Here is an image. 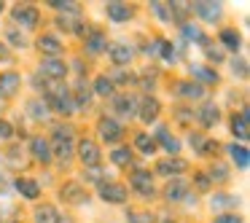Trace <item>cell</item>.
Returning a JSON list of instances; mask_svg holds the SVG:
<instances>
[{"instance_id": "42", "label": "cell", "mask_w": 250, "mask_h": 223, "mask_svg": "<svg viewBox=\"0 0 250 223\" xmlns=\"http://www.w3.org/2000/svg\"><path fill=\"white\" fill-rule=\"evenodd\" d=\"M215 223H242V218L234 215V212H223V215L215 218Z\"/></svg>"}, {"instance_id": "49", "label": "cell", "mask_w": 250, "mask_h": 223, "mask_svg": "<svg viewBox=\"0 0 250 223\" xmlns=\"http://www.w3.org/2000/svg\"><path fill=\"white\" fill-rule=\"evenodd\" d=\"M0 11H3V3H0Z\"/></svg>"}, {"instance_id": "47", "label": "cell", "mask_w": 250, "mask_h": 223, "mask_svg": "<svg viewBox=\"0 0 250 223\" xmlns=\"http://www.w3.org/2000/svg\"><path fill=\"white\" fill-rule=\"evenodd\" d=\"M178 119H180V121H183V124H186V121L191 119V116H188V110H178Z\"/></svg>"}, {"instance_id": "6", "label": "cell", "mask_w": 250, "mask_h": 223, "mask_svg": "<svg viewBox=\"0 0 250 223\" xmlns=\"http://www.w3.org/2000/svg\"><path fill=\"white\" fill-rule=\"evenodd\" d=\"M78 156H81V162L86 164V167H97L100 164V148L94 140H81L78 142Z\"/></svg>"}, {"instance_id": "1", "label": "cell", "mask_w": 250, "mask_h": 223, "mask_svg": "<svg viewBox=\"0 0 250 223\" xmlns=\"http://www.w3.org/2000/svg\"><path fill=\"white\" fill-rule=\"evenodd\" d=\"M51 156H60V159H70L73 156V129L70 126H57L54 129V151Z\"/></svg>"}, {"instance_id": "2", "label": "cell", "mask_w": 250, "mask_h": 223, "mask_svg": "<svg viewBox=\"0 0 250 223\" xmlns=\"http://www.w3.org/2000/svg\"><path fill=\"white\" fill-rule=\"evenodd\" d=\"M97 132H100V137H103L105 142H116L121 135H124V129H121L119 121L108 119V116H103V119L97 121Z\"/></svg>"}, {"instance_id": "30", "label": "cell", "mask_w": 250, "mask_h": 223, "mask_svg": "<svg viewBox=\"0 0 250 223\" xmlns=\"http://www.w3.org/2000/svg\"><path fill=\"white\" fill-rule=\"evenodd\" d=\"M94 94H100V97H110V94H113V81H110L108 76L94 78Z\"/></svg>"}, {"instance_id": "17", "label": "cell", "mask_w": 250, "mask_h": 223, "mask_svg": "<svg viewBox=\"0 0 250 223\" xmlns=\"http://www.w3.org/2000/svg\"><path fill=\"white\" fill-rule=\"evenodd\" d=\"M132 185H135V188L140 191L143 196H151V194H153L151 172H146V169H135V172H132Z\"/></svg>"}, {"instance_id": "36", "label": "cell", "mask_w": 250, "mask_h": 223, "mask_svg": "<svg viewBox=\"0 0 250 223\" xmlns=\"http://www.w3.org/2000/svg\"><path fill=\"white\" fill-rule=\"evenodd\" d=\"M212 180H218V183H226V180H229V169H226V164H221V162L212 164Z\"/></svg>"}, {"instance_id": "8", "label": "cell", "mask_w": 250, "mask_h": 223, "mask_svg": "<svg viewBox=\"0 0 250 223\" xmlns=\"http://www.w3.org/2000/svg\"><path fill=\"white\" fill-rule=\"evenodd\" d=\"M191 11H196L205 22H218L223 8H221V3H207V0H202V3H194V6H191Z\"/></svg>"}, {"instance_id": "7", "label": "cell", "mask_w": 250, "mask_h": 223, "mask_svg": "<svg viewBox=\"0 0 250 223\" xmlns=\"http://www.w3.org/2000/svg\"><path fill=\"white\" fill-rule=\"evenodd\" d=\"M65 73H67V67H65V62H62V60H43V62H41V76H43V78L62 81Z\"/></svg>"}, {"instance_id": "29", "label": "cell", "mask_w": 250, "mask_h": 223, "mask_svg": "<svg viewBox=\"0 0 250 223\" xmlns=\"http://www.w3.org/2000/svg\"><path fill=\"white\" fill-rule=\"evenodd\" d=\"M221 43L226 46L229 51H237L242 46V38H239L237 30H221Z\"/></svg>"}, {"instance_id": "13", "label": "cell", "mask_w": 250, "mask_h": 223, "mask_svg": "<svg viewBox=\"0 0 250 223\" xmlns=\"http://www.w3.org/2000/svg\"><path fill=\"white\" fill-rule=\"evenodd\" d=\"M153 140H156V145L162 142V145H164V151H167V153H172V156H178V151H180V142L175 140L172 135H169V129H167V126H159V129H156V135H153Z\"/></svg>"}, {"instance_id": "40", "label": "cell", "mask_w": 250, "mask_h": 223, "mask_svg": "<svg viewBox=\"0 0 250 223\" xmlns=\"http://www.w3.org/2000/svg\"><path fill=\"white\" fill-rule=\"evenodd\" d=\"M231 67H234V76H239V78L248 76V62H245V60H234Z\"/></svg>"}, {"instance_id": "16", "label": "cell", "mask_w": 250, "mask_h": 223, "mask_svg": "<svg viewBox=\"0 0 250 223\" xmlns=\"http://www.w3.org/2000/svg\"><path fill=\"white\" fill-rule=\"evenodd\" d=\"M159 110H162V105H159L156 97H143V100H140V119L146 121V124L156 121Z\"/></svg>"}, {"instance_id": "33", "label": "cell", "mask_w": 250, "mask_h": 223, "mask_svg": "<svg viewBox=\"0 0 250 223\" xmlns=\"http://www.w3.org/2000/svg\"><path fill=\"white\" fill-rule=\"evenodd\" d=\"M51 8L57 11H67V14H78V3H70V0H51Z\"/></svg>"}, {"instance_id": "37", "label": "cell", "mask_w": 250, "mask_h": 223, "mask_svg": "<svg viewBox=\"0 0 250 223\" xmlns=\"http://www.w3.org/2000/svg\"><path fill=\"white\" fill-rule=\"evenodd\" d=\"M156 46H159V49H162V51H159V54H162V57H164V60H167V62H172V60H175V46L169 43V41H156Z\"/></svg>"}, {"instance_id": "18", "label": "cell", "mask_w": 250, "mask_h": 223, "mask_svg": "<svg viewBox=\"0 0 250 223\" xmlns=\"http://www.w3.org/2000/svg\"><path fill=\"white\" fill-rule=\"evenodd\" d=\"M62 199L70 202V204H81V202L89 199V194L78 183H65V185H62Z\"/></svg>"}, {"instance_id": "23", "label": "cell", "mask_w": 250, "mask_h": 223, "mask_svg": "<svg viewBox=\"0 0 250 223\" xmlns=\"http://www.w3.org/2000/svg\"><path fill=\"white\" fill-rule=\"evenodd\" d=\"M108 54H110V60H113V65H129L132 62V49H126L124 43L108 46Z\"/></svg>"}, {"instance_id": "34", "label": "cell", "mask_w": 250, "mask_h": 223, "mask_svg": "<svg viewBox=\"0 0 250 223\" xmlns=\"http://www.w3.org/2000/svg\"><path fill=\"white\" fill-rule=\"evenodd\" d=\"M183 35L188 41H196V43H202V38H205V35H202V30L194 27V24H188V22H183Z\"/></svg>"}, {"instance_id": "28", "label": "cell", "mask_w": 250, "mask_h": 223, "mask_svg": "<svg viewBox=\"0 0 250 223\" xmlns=\"http://www.w3.org/2000/svg\"><path fill=\"white\" fill-rule=\"evenodd\" d=\"M229 156H231V162L237 164L239 169H248V148L245 145H237V142H234V145H229Z\"/></svg>"}, {"instance_id": "11", "label": "cell", "mask_w": 250, "mask_h": 223, "mask_svg": "<svg viewBox=\"0 0 250 223\" xmlns=\"http://www.w3.org/2000/svg\"><path fill=\"white\" fill-rule=\"evenodd\" d=\"M175 89H178V94H180V97H186V100H202V97H205V86L196 83V81H178V83H175Z\"/></svg>"}, {"instance_id": "38", "label": "cell", "mask_w": 250, "mask_h": 223, "mask_svg": "<svg viewBox=\"0 0 250 223\" xmlns=\"http://www.w3.org/2000/svg\"><path fill=\"white\" fill-rule=\"evenodd\" d=\"M151 6H153V11H156L159 19H164V22L172 19V17H169V6H167V3H151Z\"/></svg>"}, {"instance_id": "14", "label": "cell", "mask_w": 250, "mask_h": 223, "mask_svg": "<svg viewBox=\"0 0 250 223\" xmlns=\"http://www.w3.org/2000/svg\"><path fill=\"white\" fill-rule=\"evenodd\" d=\"M164 196H167L169 202H183L186 196H188V183L180 178H172L167 185V191H164Z\"/></svg>"}, {"instance_id": "12", "label": "cell", "mask_w": 250, "mask_h": 223, "mask_svg": "<svg viewBox=\"0 0 250 223\" xmlns=\"http://www.w3.org/2000/svg\"><path fill=\"white\" fill-rule=\"evenodd\" d=\"M83 49H86L89 54H103V51L108 49V38H105V33L92 30V33L86 35V43H83Z\"/></svg>"}, {"instance_id": "5", "label": "cell", "mask_w": 250, "mask_h": 223, "mask_svg": "<svg viewBox=\"0 0 250 223\" xmlns=\"http://www.w3.org/2000/svg\"><path fill=\"white\" fill-rule=\"evenodd\" d=\"M19 86H22V76L19 73H14V70L0 73V97H14L19 92Z\"/></svg>"}, {"instance_id": "45", "label": "cell", "mask_w": 250, "mask_h": 223, "mask_svg": "<svg viewBox=\"0 0 250 223\" xmlns=\"http://www.w3.org/2000/svg\"><path fill=\"white\" fill-rule=\"evenodd\" d=\"M100 178H103V175H100L97 167H92V169L86 172V180H89V183H100Z\"/></svg>"}, {"instance_id": "19", "label": "cell", "mask_w": 250, "mask_h": 223, "mask_svg": "<svg viewBox=\"0 0 250 223\" xmlns=\"http://www.w3.org/2000/svg\"><path fill=\"white\" fill-rule=\"evenodd\" d=\"M196 119H199L202 126H207L210 129L212 124H218V119H221V113H218V105L215 102H205L199 108V113H196Z\"/></svg>"}, {"instance_id": "48", "label": "cell", "mask_w": 250, "mask_h": 223, "mask_svg": "<svg viewBox=\"0 0 250 223\" xmlns=\"http://www.w3.org/2000/svg\"><path fill=\"white\" fill-rule=\"evenodd\" d=\"M0 60H3V62L8 60V51H6V46H3V43H0Z\"/></svg>"}, {"instance_id": "9", "label": "cell", "mask_w": 250, "mask_h": 223, "mask_svg": "<svg viewBox=\"0 0 250 223\" xmlns=\"http://www.w3.org/2000/svg\"><path fill=\"white\" fill-rule=\"evenodd\" d=\"M248 108H242L239 113H234L231 116V132H234V137L237 140H248L250 137V126H248Z\"/></svg>"}, {"instance_id": "24", "label": "cell", "mask_w": 250, "mask_h": 223, "mask_svg": "<svg viewBox=\"0 0 250 223\" xmlns=\"http://www.w3.org/2000/svg\"><path fill=\"white\" fill-rule=\"evenodd\" d=\"M17 191L24 196V199H38L41 196V185L35 183L33 178H19L17 180Z\"/></svg>"}, {"instance_id": "3", "label": "cell", "mask_w": 250, "mask_h": 223, "mask_svg": "<svg viewBox=\"0 0 250 223\" xmlns=\"http://www.w3.org/2000/svg\"><path fill=\"white\" fill-rule=\"evenodd\" d=\"M11 17H14V22H19L22 27L33 30L35 24H38L41 14H38V8H35V6H17V8L11 11Z\"/></svg>"}, {"instance_id": "43", "label": "cell", "mask_w": 250, "mask_h": 223, "mask_svg": "<svg viewBox=\"0 0 250 223\" xmlns=\"http://www.w3.org/2000/svg\"><path fill=\"white\" fill-rule=\"evenodd\" d=\"M205 135H191V145H194L196 148V153H202V151H205Z\"/></svg>"}, {"instance_id": "31", "label": "cell", "mask_w": 250, "mask_h": 223, "mask_svg": "<svg viewBox=\"0 0 250 223\" xmlns=\"http://www.w3.org/2000/svg\"><path fill=\"white\" fill-rule=\"evenodd\" d=\"M110 159H113L116 167H129V162H132V151H129V148H116Z\"/></svg>"}, {"instance_id": "44", "label": "cell", "mask_w": 250, "mask_h": 223, "mask_svg": "<svg viewBox=\"0 0 250 223\" xmlns=\"http://www.w3.org/2000/svg\"><path fill=\"white\" fill-rule=\"evenodd\" d=\"M194 178H196V185H199V188H202V191H207V188H210V178H207V175H205V172H199V175H194Z\"/></svg>"}, {"instance_id": "39", "label": "cell", "mask_w": 250, "mask_h": 223, "mask_svg": "<svg viewBox=\"0 0 250 223\" xmlns=\"http://www.w3.org/2000/svg\"><path fill=\"white\" fill-rule=\"evenodd\" d=\"M153 218L148 212H137V210H129V223H151Z\"/></svg>"}, {"instance_id": "4", "label": "cell", "mask_w": 250, "mask_h": 223, "mask_svg": "<svg viewBox=\"0 0 250 223\" xmlns=\"http://www.w3.org/2000/svg\"><path fill=\"white\" fill-rule=\"evenodd\" d=\"M100 196L110 204H124L126 202V188L121 183H100Z\"/></svg>"}, {"instance_id": "25", "label": "cell", "mask_w": 250, "mask_h": 223, "mask_svg": "<svg viewBox=\"0 0 250 223\" xmlns=\"http://www.w3.org/2000/svg\"><path fill=\"white\" fill-rule=\"evenodd\" d=\"M202 81V83H218V73L215 70H210V67H205V65H194L191 67V81Z\"/></svg>"}, {"instance_id": "21", "label": "cell", "mask_w": 250, "mask_h": 223, "mask_svg": "<svg viewBox=\"0 0 250 223\" xmlns=\"http://www.w3.org/2000/svg\"><path fill=\"white\" fill-rule=\"evenodd\" d=\"M135 108H137V102L129 97V94H121V97L113 100V110L119 116H124V119H132V116H135Z\"/></svg>"}, {"instance_id": "26", "label": "cell", "mask_w": 250, "mask_h": 223, "mask_svg": "<svg viewBox=\"0 0 250 223\" xmlns=\"http://www.w3.org/2000/svg\"><path fill=\"white\" fill-rule=\"evenodd\" d=\"M35 223H62V218L51 204H43L35 210Z\"/></svg>"}, {"instance_id": "41", "label": "cell", "mask_w": 250, "mask_h": 223, "mask_svg": "<svg viewBox=\"0 0 250 223\" xmlns=\"http://www.w3.org/2000/svg\"><path fill=\"white\" fill-rule=\"evenodd\" d=\"M11 137H14V126L0 119V140H11Z\"/></svg>"}, {"instance_id": "20", "label": "cell", "mask_w": 250, "mask_h": 223, "mask_svg": "<svg viewBox=\"0 0 250 223\" xmlns=\"http://www.w3.org/2000/svg\"><path fill=\"white\" fill-rule=\"evenodd\" d=\"M105 11H108V17L113 19V22H126V19L132 17V6L129 3H119V0H116V3H108Z\"/></svg>"}, {"instance_id": "27", "label": "cell", "mask_w": 250, "mask_h": 223, "mask_svg": "<svg viewBox=\"0 0 250 223\" xmlns=\"http://www.w3.org/2000/svg\"><path fill=\"white\" fill-rule=\"evenodd\" d=\"M135 148L151 156V153L156 151V140H153V135H148V132H137L135 135Z\"/></svg>"}, {"instance_id": "15", "label": "cell", "mask_w": 250, "mask_h": 223, "mask_svg": "<svg viewBox=\"0 0 250 223\" xmlns=\"http://www.w3.org/2000/svg\"><path fill=\"white\" fill-rule=\"evenodd\" d=\"M188 169V164L183 162V159H162V162L156 164V172L159 175H180V172H186Z\"/></svg>"}, {"instance_id": "10", "label": "cell", "mask_w": 250, "mask_h": 223, "mask_svg": "<svg viewBox=\"0 0 250 223\" xmlns=\"http://www.w3.org/2000/svg\"><path fill=\"white\" fill-rule=\"evenodd\" d=\"M38 49L46 54V60H60V54H62V43L54 38V35H41Z\"/></svg>"}, {"instance_id": "22", "label": "cell", "mask_w": 250, "mask_h": 223, "mask_svg": "<svg viewBox=\"0 0 250 223\" xmlns=\"http://www.w3.org/2000/svg\"><path fill=\"white\" fill-rule=\"evenodd\" d=\"M30 151H33V156L38 159V162H43V164L51 162V145L43 140V137H33V142H30Z\"/></svg>"}, {"instance_id": "32", "label": "cell", "mask_w": 250, "mask_h": 223, "mask_svg": "<svg viewBox=\"0 0 250 223\" xmlns=\"http://www.w3.org/2000/svg\"><path fill=\"white\" fill-rule=\"evenodd\" d=\"M27 110L33 113V119H46V116H49V105L41 102V100H33V102L27 105Z\"/></svg>"}, {"instance_id": "35", "label": "cell", "mask_w": 250, "mask_h": 223, "mask_svg": "<svg viewBox=\"0 0 250 223\" xmlns=\"http://www.w3.org/2000/svg\"><path fill=\"white\" fill-rule=\"evenodd\" d=\"M234 204H237V199L229 196V194H215L212 196V210H215V207H234Z\"/></svg>"}, {"instance_id": "46", "label": "cell", "mask_w": 250, "mask_h": 223, "mask_svg": "<svg viewBox=\"0 0 250 223\" xmlns=\"http://www.w3.org/2000/svg\"><path fill=\"white\" fill-rule=\"evenodd\" d=\"M8 38H11V41H14V43H17V46H22V43H24V38H22V35L17 33V30H11V33H8Z\"/></svg>"}]
</instances>
